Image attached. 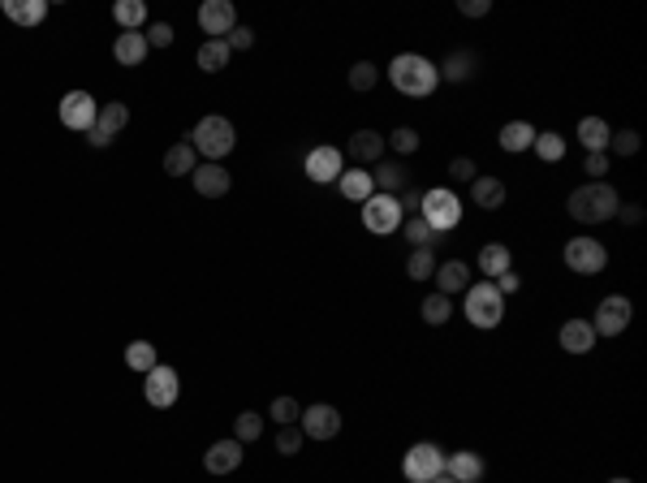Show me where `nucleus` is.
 Returning <instances> with one entry per match:
<instances>
[{"instance_id": "obj_1", "label": "nucleus", "mask_w": 647, "mask_h": 483, "mask_svg": "<svg viewBox=\"0 0 647 483\" xmlns=\"http://www.w3.org/2000/svg\"><path fill=\"white\" fill-rule=\"evenodd\" d=\"M389 82L402 91V96H431L436 87H440V70H436V60H428L423 52H402V57H393L389 65Z\"/></svg>"}, {"instance_id": "obj_2", "label": "nucleus", "mask_w": 647, "mask_h": 483, "mask_svg": "<svg viewBox=\"0 0 647 483\" xmlns=\"http://www.w3.org/2000/svg\"><path fill=\"white\" fill-rule=\"evenodd\" d=\"M617 190L608 186V181H587V186H578V190L569 194V216L578 220V225H605V220H617Z\"/></svg>"}, {"instance_id": "obj_3", "label": "nucleus", "mask_w": 647, "mask_h": 483, "mask_svg": "<svg viewBox=\"0 0 647 483\" xmlns=\"http://www.w3.org/2000/svg\"><path fill=\"white\" fill-rule=\"evenodd\" d=\"M186 138H190V147H195L208 164H220L225 155L234 152V138L237 135H234V121H229V116H203V121H199Z\"/></svg>"}, {"instance_id": "obj_4", "label": "nucleus", "mask_w": 647, "mask_h": 483, "mask_svg": "<svg viewBox=\"0 0 647 483\" xmlns=\"http://www.w3.org/2000/svg\"><path fill=\"white\" fill-rule=\"evenodd\" d=\"M419 216L431 225V233H445L453 225H462V199L449 190V186H436V190H423V203H419Z\"/></svg>"}, {"instance_id": "obj_5", "label": "nucleus", "mask_w": 647, "mask_h": 483, "mask_svg": "<svg viewBox=\"0 0 647 483\" xmlns=\"http://www.w3.org/2000/svg\"><path fill=\"white\" fill-rule=\"evenodd\" d=\"M462 311H467V320H471L475 329H496L505 320V298L496 293L492 281H479V285L467 290V307Z\"/></svg>"}, {"instance_id": "obj_6", "label": "nucleus", "mask_w": 647, "mask_h": 483, "mask_svg": "<svg viewBox=\"0 0 647 483\" xmlns=\"http://www.w3.org/2000/svg\"><path fill=\"white\" fill-rule=\"evenodd\" d=\"M402 475L411 483H431L436 475H445V449L431 445V441H419V445L406 449L402 458Z\"/></svg>"}, {"instance_id": "obj_7", "label": "nucleus", "mask_w": 647, "mask_h": 483, "mask_svg": "<svg viewBox=\"0 0 647 483\" xmlns=\"http://www.w3.org/2000/svg\"><path fill=\"white\" fill-rule=\"evenodd\" d=\"M630 320H634V302H630L626 293H608L605 302L596 307L591 329H596V337H622L630 329Z\"/></svg>"}, {"instance_id": "obj_8", "label": "nucleus", "mask_w": 647, "mask_h": 483, "mask_svg": "<svg viewBox=\"0 0 647 483\" xmlns=\"http://www.w3.org/2000/svg\"><path fill=\"white\" fill-rule=\"evenodd\" d=\"M566 268L578 272V276H596V272H605L608 268L605 242H596V237H569L566 242Z\"/></svg>"}, {"instance_id": "obj_9", "label": "nucleus", "mask_w": 647, "mask_h": 483, "mask_svg": "<svg viewBox=\"0 0 647 483\" xmlns=\"http://www.w3.org/2000/svg\"><path fill=\"white\" fill-rule=\"evenodd\" d=\"M143 397H147V406L169 410L177 397H181V380H177V371L164 367V363H156V367L143 376Z\"/></svg>"}, {"instance_id": "obj_10", "label": "nucleus", "mask_w": 647, "mask_h": 483, "mask_svg": "<svg viewBox=\"0 0 647 483\" xmlns=\"http://www.w3.org/2000/svg\"><path fill=\"white\" fill-rule=\"evenodd\" d=\"M298 427H302L307 441H333L341 432V410L328 406V402H315V406H307L298 414Z\"/></svg>"}, {"instance_id": "obj_11", "label": "nucleus", "mask_w": 647, "mask_h": 483, "mask_svg": "<svg viewBox=\"0 0 647 483\" xmlns=\"http://www.w3.org/2000/svg\"><path fill=\"white\" fill-rule=\"evenodd\" d=\"M402 220H406V216H402V208H397V199H393V194L375 190L372 199L363 203V225H367L372 233H380V237L393 233V229H402Z\"/></svg>"}, {"instance_id": "obj_12", "label": "nucleus", "mask_w": 647, "mask_h": 483, "mask_svg": "<svg viewBox=\"0 0 647 483\" xmlns=\"http://www.w3.org/2000/svg\"><path fill=\"white\" fill-rule=\"evenodd\" d=\"M99 116V104L91 91H69V96L60 99V125H69V130H91Z\"/></svg>"}, {"instance_id": "obj_13", "label": "nucleus", "mask_w": 647, "mask_h": 483, "mask_svg": "<svg viewBox=\"0 0 647 483\" xmlns=\"http://www.w3.org/2000/svg\"><path fill=\"white\" fill-rule=\"evenodd\" d=\"M125 125H130V108L113 99V104H104V108H99L96 125L87 130V143H91V147H108V143H113V138H117Z\"/></svg>"}, {"instance_id": "obj_14", "label": "nucleus", "mask_w": 647, "mask_h": 483, "mask_svg": "<svg viewBox=\"0 0 647 483\" xmlns=\"http://www.w3.org/2000/svg\"><path fill=\"white\" fill-rule=\"evenodd\" d=\"M234 26H237V9L229 0H203V9H199V31H203V35L225 39Z\"/></svg>"}, {"instance_id": "obj_15", "label": "nucleus", "mask_w": 647, "mask_h": 483, "mask_svg": "<svg viewBox=\"0 0 647 483\" xmlns=\"http://www.w3.org/2000/svg\"><path fill=\"white\" fill-rule=\"evenodd\" d=\"M302 169H307V177H311V181L328 186V181H337V177L346 173V160H341V152H337V147H311V152H307V160H302Z\"/></svg>"}, {"instance_id": "obj_16", "label": "nucleus", "mask_w": 647, "mask_h": 483, "mask_svg": "<svg viewBox=\"0 0 647 483\" xmlns=\"http://www.w3.org/2000/svg\"><path fill=\"white\" fill-rule=\"evenodd\" d=\"M431 281H436V293H445V298H453V293H467V290L475 285V281H471V264H467V259H449V264H436Z\"/></svg>"}, {"instance_id": "obj_17", "label": "nucleus", "mask_w": 647, "mask_h": 483, "mask_svg": "<svg viewBox=\"0 0 647 483\" xmlns=\"http://www.w3.org/2000/svg\"><path fill=\"white\" fill-rule=\"evenodd\" d=\"M242 453H246V445L242 441H216L208 453H203V466H208V475H234L237 466H242Z\"/></svg>"}, {"instance_id": "obj_18", "label": "nucleus", "mask_w": 647, "mask_h": 483, "mask_svg": "<svg viewBox=\"0 0 647 483\" xmlns=\"http://www.w3.org/2000/svg\"><path fill=\"white\" fill-rule=\"evenodd\" d=\"M190 181H195V190L203 194V199H220V194H229V186H234V177H229V169L225 164H195V173H190Z\"/></svg>"}, {"instance_id": "obj_19", "label": "nucleus", "mask_w": 647, "mask_h": 483, "mask_svg": "<svg viewBox=\"0 0 647 483\" xmlns=\"http://www.w3.org/2000/svg\"><path fill=\"white\" fill-rule=\"evenodd\" d=\"M350 160L354 164H380V160H384V135H380V130H354Z\"/></svg>"}, {"instance_id": "obj_20", "label": "nucleus", "mask_w": 647, "mask_h": 483, "mask_svg": "<svg viewBox=\"0 0 647 483\" xmlns=\"http://www.w3.org/2000/svg\"><path fill=\"white\" fill-rule=\"evenodd\" d=\"M505 181H501V177H475L471 181V203L475 208H484V212H496V208H505Z\"/></svg>"}, {"instance_id": "obj_21", "label": "nucleus", "mask_w": 647, "mask_h": 483, "mask_svg": "<svg viewBox=\"0 0 647 483\" xmlns=\"http://www.w3.org/2000/svg\"><path fill=\"white\" fill-rule=\"evenodd\" d=\"M557 341H561L566 354H591V349H596V329H591L587 320H566Z\"/></svg>"}, {"instance_id": "obj_22", "label": "nucleus", "mask_w": 647, "mask_h": 483, "mask_svg": "<svg viewBox=\"0 0 647 483\" xmlns=\"http://www.w3.org/2000/svg\"><path fill=\"white\" fill-rule=\"evenodd\" d=\"M445 475L458 483H479L484 479V458L479 453H471V449H462V453H453V458H445Z\"/></svg>"}, {"instance_id": "obj_23", "label": "nucleus", "mask_w": 647, "mask_h": 483, "mask_svg": "<svg viewBox=\"0 0 647 483\" xmlns=\"http://www.w3.org/2000/svg\"><path fill=\"white\" fill-rule=\"evenodd\" d=\"M147 39H143V31H121L117 43H113V57L121 60V65H130V70H138L143 60H147Z\"/></svg>"}, {"instance_id": "obj_24", "label": "nucleus", "mask_w": 647, "mask_h": 483, "mask_svg": "<svg viewBox=\"0 0 647 483\" xmlns=\"http://www.w3.org/2000/svg\"><path fill=\"white\" fill-rule=\"evenodd\" d=\"M375 190L380 194H402L406 186H411V173H406V164L402 160H380V169L372 173Z\"/></svg>"}, {"instance_id": "obj_25", "label": "nucleus", "mask_w": 647, "mask_h": 483, "mask_svg": "<svg viewBox=\"0 0 647 483\" xmlns=\"http://www.w3.org/2000/svg\"><path fill=\"white\" fill-rule=\"evenodd\" d=\"M0 14L9 22H18V26H40L48 18V0H5Z\"/></svg>"}, {"instance_id": "obj_26", "label": "nucleus", "mask_w": 647, "mask_h": 483, "mask_svg": "<svg viewBox=\"0 0 647 483\" xmlns=\"http://www.w3.org/2000/svg\"><path fill=\"white\" fill-rule=\"evenodd\" d=\"M199 164V152L190 147V138H181V143H173L169 152H164V173L169 177H190Z\"/></svg>"}, {"instance_id": "obj_27", "label": "nucleus", "mask_w": 647, "mask_h": 483, "mask_svg": "<svg viewBox=\"0 0 647 483\" xmlns=\"http://www.w3.org/2000/svg\"><path fill=\"white\" fill-rule=\"evenodd\" d=\"M608 135H613V130H608V121L605 116H583V121H578V143H583V152H608Z\"/></svg>"}, {"instance_id": "obj_28", "label": "nucleus", "mask_w": 647, "mask_h": 483, "mask_svg": "<svg viewBox=\"0 0 647 483\" xmlns=\"http://www.w3.org/2000/svg\"><path fill=\"white\" fill-rule=\"evenodd\" d=\"M337 186H341V194L354 199V203H367V199L375 194V181H372L367 169H346V173L337 177Z\"/></svg>"}, {"instance_id": "obj_29", "label": "nucleus", "mask_w": 647, "mask_h": 483, "mask_svg": "<svg viewBox=\"0 0 647 483\" xmlns=\"http://www.w3.org/2000/svg\"><path fill=\"white\" fill-rule=\"evenodd\" d=\"M475 65H479V52H475V48H458V52H449V60L436 65V70H440V78H449V82H467V78L475 74Z\"/></svg>"}, {"instance_id": "obj_30", "label": "nucleus", "mask_w": 647, "mask_h": 483, "mask_svg": "<svg viewBox=\"0 0 647 483\" xmlns=\"http://www.w3.org/2000/svg\"><path fill=\"white\" fill-rule=\"evenodd\" d=\"M535 143V125L531 121H505L501 125V152H527Z\"/></svg>"}, {"instance_id": "obj_31", "label": "nucleus", "mask_w": 647, "mask_h": 483, "mask_svg": "<svg viewBox=\"0 0 647 483\" xmlns=\"http://www.w3.org/2000/svg\"><path fill=\"white\" fill-rule=\"evenodd\" d=\"M510 268H513V259H510V246H505V242H492V246L479 251V272H484V276L496 281L501 272H510Z\"/></svg>"}, {"instance_id": "obj_32", "label": "nucleus", "mask_w": 647, "mask_h": 483, "mask_svg": "<svg viewBox=\"0 0 647 483\" xmlns=\"http://www.w3.org/2000/svg\"><path fill=\"white\" fill-rule=\"evenodd\" d=\"M113 18H117L121 31H143V26H147V5H143V0H117V5H113Z\"/></svg>"}, {"instance_id": "obj_33", "label": "nucleus", "mask_w": 647, "mask_h": 483, "mask_svg": "<svg viewBox=\"0 0 647 483\" xmlns=\"http://www.w3.org/2000/svg\"><path fill=\"white\" fill-rule=\"evenodd\" d=\"M156 363H160V354H156V346H152V341H130V346H125V367H130V371L147 376Z\"/></svg>"}, {"instance_id": "obj_34", "label": "nucleus", "mask_w": 647, "mask_h": 483, "mask_svg": "<svg viewBox=\"0 0 647 483\" xmlns=\"http://www.w3.org/2000/svg\"><path fill=\"white\" fill-rule=\"evenodd\" d=\"M229 65V48H225V39H208L203 48H199V70L203 74H220Z\"/></svg>"}, {"instance_id": "obj_35", "label": "nucleus", "mask_w": 647, "mask_h": 483, "mask_svg": "<svg viewBox=\"0 0 647 483\" xmlns=\"http://www.w3.org/2000/svg\"><path fill=\"white\" fill-rule=\"evenodd\" d=\"M423 320H428L431 329H440V324H449V315H453V298H445V293H436L431 290L428 298H423Z\"/></svg>"}, {"instance_id": "obj_36", "label": "nucleus", "mask_w": 647, "mask_h": 483, "mask_svg": "<svg viewBox=\"0 0 647 483\" xmlns=\"http://www.w3.org/2000/svg\"><path fill=\"white\" fill-rule=\"evenodd\" d=\"M259 436H263V414H255V410H242L234 419V441H242V445H255Z\"/></svg>"}, {"instance_id": "obj_37", "label": "nucleus", "mask_w": 647, "mask_h": 483, "mask_svg": "<svg viewBox=\"0 0 647 483\" xmlns=\"http://www.w3.org/2000/svg\"><path fill=\"white\" fill-rule=\"evenodd\" d=\"M531 147H535V155H540L544 164H557V160L566 155V138L557 135V130H549V135H535V143H531Z\"/></svg>"}, {"instance_id": "obj_38", "label": "nucleus", "mask_w": 647, "mask_h": 483, "mask_svg": "<svg viewBox=\"0 0 647 483\" xmlns=\"http://www.w3.org/2000/svg\"><path fill=\"white\" fill-rule=\"evenodd\" d=\"M436 237H440V233H431V225L428 220H423V216H411V220H406V242H411L414 251H423V246H436Z\"/></svg>"}, {"instance_id": "obj_39", "label": "nucleus", "mask_w": 647, "mask_h": 483, "mask_svg": "<svg viewBox=\"0 0 647 483\" xmlns=\"http://www.w3.org/2000/svg\"><path fill=\"white\" fill-rule=\"evenodd\" d=\"M431 272H436V255L423 246V251H411V259H406V276L411 281H431Z\"/></svg>"}, {"instance_id": "obj_40", "label": "nucleus", "mask_w": 647, "mask_h": 483, "mask_svg": "<svg viewBox=\"0 0 647 483\" xmlns=\"http://www.w3.org/2000/svg\"><path fill=\"white\" fill-rule=\"evenodd\" d=\"M639 147H643L639 130H613L608 135V152L613 155H639Z\"/></svg>"}, {"instance_id": "obj_41", "label": "nucleus", "mask_w": 647, "mask_h": 483, "mask_svg": "<svg viewBox=\"0 0 647 483\" xmlns=\"http://www.w3.org/2000/svg\"><path fill=\"white\" fill-rule=\"evenodd\" d=\"M384 147H393L397 155H414V152H419V130H411V125H397V130L384 138Z\"/></svg>"}, {"instance_id": "obj_42", "label": "nucleus", "mask_w": 647, "mask_h": 483, "mask_svg": "<svg viewBox=\"0 0 647 483\" xmlns=\"http://www.w3.org/2000/svg\"><path fill=\"white\" fill-rule=\"evenodd\" d=\"M375 82H380V70H375L372 60H358V65L350 70V91H358V96H363V91H372Z\"/></svg>"}, {"instance_id": "obj_43", "label": "nucleus", "mask_w": 647, "mask_h": 483, "mask_svg": "<svg viewBox=\"0 0 647 483\" xmlns=\"http://www.w3.org/2000/svg\"><path fill=\"white\" fill-rule=\"evenodd\" d=\"M302 441H307V436H302V427H281V432H276V453H281V458H294V453H302Z\"/></svg>"}, {"instance_id": "obj_44", "label": "nucleus", "mask_w": 647, "mask_h": 483, "mask_svg": "<svg viewBox=\"0 0 647 483\" xmlns=\"http://www.w3.org/2000/svg\"><path fill=\"white\" fill-rule=\"evenodd\" d=\"M268 414L276 419V427H290V423H298V414H302V406H298L294 397H276Z\"/></svg>"}, {"instance_id": "obj_45", "label": "nucleus", "mask_w": 647, "mask_h": 483, "mask_svg": "<svg viewBox=\"0 0 647 483\" xmlns=\"http://www.w3.org/2000/svg\"><path fill=\"white\" fill-rule=\"evenodd\" d=\"M475 177H479V169H475L471 155H453V160H449V181H462V186H471Z\"/></svg>"}, {"instance_id": "obj_46", "label": "nucleus", "mask_w": 647, "mask_h": 483, "mask_svg": "<svg viewBox=\"0 0 647 483\" xmlns=\"http://www.w3.org/2000/svg\"><path fill=\"white\" fill-rule=\"evenodd\" d=\"M143 39H147V48H169V43H173V26H169V22H152V26L143 31Z\"/></svg>"}, {"instance_id": "obj_47", "label": "nucleus", "mask_w": 647, "mask_h": 483, "mask_svg": "<svg viewBox=\"0 0 647 483\" xmlns=\"http://www.w3.org/2000/svg\"><path fill=\"white\" fill-rule=\"evenodd\" d=\"M251 43H255V31H251V26H234V31L225 35V48H229V52H246Z\"/></svg>"}, {"instance_id": "obj_48", "label": "nucleus", "mask_w": 647, "mask_h": 483, "mask_svg": "<svg viewBox=\"0 0 647 483\" xmlns=\"http://www.w3.org/2000/svg\"><path fill=\"white\" fill-rule=\"evenodd\" d=\"M583 173H587L591 181H605V173H608V152H591L587 160H583Z\"/></svg>"}, {"instance_id": "obj_49", "label": "nucleus", "mask_w": 647, "mask_h": 483, "mask_svg": "<svg viewBox=\"0 0 647 483\" xmlns=\"http://www.w3.org/2000/svg\"><path fill=\"white\" fill-rule=\"evenodd\" d=\"M492 285H496V293L505 298V293H518V290H522V276H518V272L510 268V272H501V276H496Z\"/></svg>"}, {"instance_id": "obj_50", "label": "nucleus", "mask_w": 647, "mask_h": 483, "mask_svg": "<svg viewBox=\"0 0 647 483\" xmlns=\"http://www.w3.org/2000/svg\"><path fill=\"white\" fill-rule=\"evenodd\" d=\"M617 216H622V225H643V203H617Z\"/></svg>"}, {"instance_id": "obj_51", "label": "nucleus", "mask_w": 647, "mask_h": 483, "mask_svg": "<svg viewBox=\"0 0 647 483\" xmlns=\"http://www.w3.org/2000/svg\"><path fill=\"white\" fill-rule=\"evenodd\" d=\"M458 9H462L467 18H484V14H488V9H492V0H462Z\"/></svg>"}, {"instance_id": "obj_52", "label": "nucleus", "mask_w": 647, "mask_h": 483, "mask_svg": "<svg viewBox=\"0 0 647 483\" xmlns=\"http://www.w3.org/2000/svg\"><path fill=\"white\" fill-rule=\"evenodd\" d=\"M431 483H458V479H449V475H436V479H431Z\"/></svg>"}, {"instance_id": "obj_53", "label": "nucleus", "mask_w": 647, "mask_h": 483, "mask_svg": "<svg viewBox=\"0 0 647 483\" xmlns=\"http://www.w3.org/2000/svg\"><path fill=\"white\" fill-rule=\"evenodd\" d=\"M608 483H634V479H626V475H617V479H608Z\"/></svg>"}]
</instances>
